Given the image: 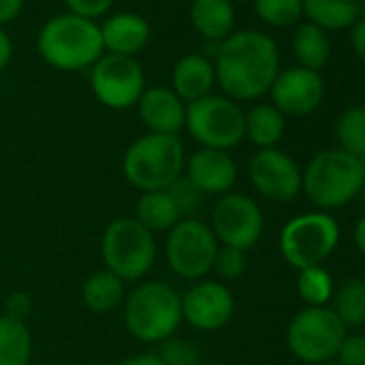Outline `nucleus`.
<instances>
[{
  "mask_svg": "<svg viewBox=\"0 0 365 365\" xmlns=\"http://www.w3.org/2000/svg\"><path fill=\"white\" fill-rule=\"evenodd\" d=\"M215 82L232 101H254L267 95L277 78L279 48L262 31H235L220 43L213 58Z\"/></svg>",
  "mask_w": 365,
  "mask_h": 365,
  "instance_id": "nucleus-1",
  "label": "nucleus"
},
{
  "mask_svg": "<svg viewBox=\"0 0 365 365\" xmlns=\"http://www.w3.org/2000/svg\"><path fill=\"white\" fill-rule=\"evenodd\" d=\"M37 50L58 71L88 69L106 54L99 24L73 14L50 18L37 35Z\"/></svg>",
  "mask_w": 365,
  "mask_h": 365,
  "instance_id": "nucleus-2",
  "label": "nucleus"
},
{
  "mask_svg": "<svg viewBox=\"0 0 365 365\" xmlns=\"http://www.w3.org/2000/svg\"><path fill=\"white\" fill-rule=\"evenodd\" d=\"M361 159L341 148H327L316 153L303 170L301 192L322 213L346 207L361 194Z\"/></svg>",
  "mask_w": 365,
  "mask_h": 365,
  "instance_id": "nucleus-3",
  "label": "nucleus"
},
{
  "mask_svg": "<svg viewBox=\"0 0 365 365\" xmlns=\"http://www.w3.org/2000/svg\"><path fill=\"white\" fill-rule=\"evenodd\" d=\"M185 148L176 135L146 133L125 153L123 172L133 187L142 192H163L180 176Z\"/></svg>",
  "mask_w": 365,
  "mask_h": 365,
  "instance_id": "nucleus-4",
  "label": "nucleus"
},
{
  "mask_svg": "<svg viewBox=\"0 0 365 365\" xmlns=\"http://www.w3.org/2000/svg\"><path fill=\"white\" fill-rule=\"evenodd\" d=\"M182 320L180 297L161 282L133 290L125 303V324L140 341H165Z\"/></svg>",
  "mask_w": 365,
  "mask_h": 365,
  "instance_id": "nucleus-5",
  "label": "nucleus"
},
{
  "mask_svg": "<svg viewBox=\"0 0 365 365\" xmlns=\"http://www.w3.org/2000/svg\"><path fill=\"white\" fill-rule=\"evenodd\" d=\"M339 243V226L331 213L312 211L292 217L279 232V252L294 269L322 267Z\"/></svg>",
  "mask_w": 365,
  "mask_h": 365,
  "instance_id": "nucleus-6",
  "label": "nucleus"
},
{
  "mask_svg": "<svg viewBox=\"0 0 365 365\" xmlns=\"http://www.w3.org/2000/svg\"><path fill=\"white\" fill-rule=\"evenodd\" d=\"M101 254L110 273L123 282H135L153 267L157 247L153 232L138 220L118 217L103 232Z\"/></svg>",
  "mask_w": 365,
  "mask_h": 365,
  "instance_id": "nucleus-7",
  "label": "nucleus"
},
{
  "mask_svg": "<svg viewBox=\"0 0 365 365\" xmlns=\"http://www.w3.org/2000/svg\"><path fill=\"white\" fill-rule=\"evenodd\" d=\"M185 127L205 148L228 150L245 138V112L226 95H207L187 103Z\"/></svg>",
  "mask_w": 365,
  "mask_h": 365,
  "instance_id": "nucleus-8",
  "label": "nucleus"
},
{
  "mask_svg": "<svg viewBox=\"0 0 365 365\" xmlns=\"http://www.w3.org/2000/svg\"><path fill=\"white\" fill-rule=\"evenodd\" d=\"M346 337V327L331 307H303L288 324L286 341L290 352L303 363H324L333 359Z\"/></svg>",
  "mask_w": 365,
  "mask_h": 365,
  "instance_id": "nucleus-9",
  "label": "nucleus"
},
{
  "mask_svg": "<svg viewBox=\"0 0 365 365\" xmlns=\"http://www.w3.org/2000/svg\"><path fill=\"white\" fill-rule=\"evenodd\" d=\"M220 250V241L213 230L200 220H180L168 235L165 258L170 269L185 277L198 279L213 269L215 256Z\"/></svg>",
  "mask_w": 365,
  "mask_h": 365,
  "instance_id": "nucleus-10",
  "label": "nucleus"
},
{
  "mask_svg": "<svg viewBox=\"0 0 365 365\" xmlns=\"http://www.w3.org/2000/svg\"><path fill=\"white\" fill-rule=\"evenodd\" d=\"M91 86L99 103L110 110L135 106L144 88V69L133 56L103 54L91 67Z\"/></svg>",
  "mask_w": 365,
  "mask_h": 365,
  "instance_id": "nucleus-11",
  "label": "nucleus"
},
{
  "mask_svg": "<svg viewBox=\"0 0 365 365\" xmlns=\"http://www.w3.org/2000/svg\"><path fill=\"white\" fill-rule=\"evenodd\" d=\"M213 235L226 247L241 252L252 250L264 228L260 207L243 194H226L213 209Z\"/></svg>",
  "mask_w": 365,
  "mask_h": 365,
  "instance_id": "nucleus-12",
  "label": "nucleus"
},
{
  "mask_svg": "<svg viewBox=\"0 0 365 365\" xmlns=\"http://www.w3.org/2000/svg\"><path fill=\"white\" fill-rule=\"evenodd\" d=\"M250 180L264 198L290 202L301 194L303 170L279 148H262L250 161Z\"/></svg>",
  "mask_w": 365,
  "mask_h": 365,
  "instance_id": "nucleus-13",
  "label": "nucleus"
},
{
  "mask_svg": "<svg viewBox=\"0 0 365 365\" xmlns=\"http://www.w3.org/2000/svg\"><path fill=\"white\" fill-rule=\"evenodd\" d=\"M271 103L286 116H307L324 99V80L320 71L290 67L277 73L271 91Z\"/></svg>",
  "mask_w": 365,
  "mask_h": 365,
  "instance_id": "nucleus-14",
  "label": "nucleus"
},
{
  "mask_svg": "<svg viewBox=\"0 0 365 365\" xmlns=\"http://www.w3.org/2000/svg\"><path fill=\"white\" fill-rule=\"evenodd\" d=\"M182 318L200 331L222 329L235 314V299L220 282H202L180 299Z\"/></svg>",
  "mask_w": 365,
  "mask_h": 365,
  "instance_id": "nucleus-15",
  "label": "nucleus"
},
{
  "mask_svg": "<svg viewBox=\"0 0 365 365\" xmlns=\"http://www.w3.org/2000/svg\"><path fill=\"white\" fill-rule=\"evenodd\" d=\"M138 110L142 123L150 129V133L176 135L185 127L187 106L168 86L146 88L138 101Z\"/></svg>",
  "mask_w": 365,
  "mask_h": 365,
  "instance_id": "nucleus-16",
  "label": "nucleus"
},
{
  "mask_svg": "<svg viewBox=\"0 0 365 365\" xmlns=\"http://www.w3.org/2000/svg\"><path fill=\"white\" fill-rule=\"evenodd\" d=\"M187 178L202 194H226L237 182V163L226 150L200 148L187 163Z\"/></svg>",
  "mask_w": 365,
  "mask_h": 365,
  "instance_id": "nucleus-17",
  "label": "nucleus"
},
{
  "mask_svg": "<svg viewBox=\"0 0 365 365\" xmlns=\"http://www.w3.org/2000/svg\"><path fill=\"white\" fill-rule=\"evenodd\" d=\"M101 41L108 54L133 56L140 54L150 41V24L133 14V11H118L108 16L101 24Z\"/></svg>",
  "mask_w": 365,
  "mask_h": 365,
  "instance_id": "nucleus-18",
  "label": "nucleus"
},
{
  "mask_svg": "<svg viewBox=\"0 0 365 365\" xmlns=\"http://www.w3.org/2000/svg\"><path fill=\"white\" fill-rule=\"evenodd\" d=\"M213 84L215 65L205 54H185L172 69V91L185 106L211 95Z\"/></svg>",
  "mask_w": 365,
  "mask_h": 365,
  "instance_id": "nucleus-19",
  "label": "nucleus"
},
{
  "mask_svg": "<svg viewBox=\"0 0 365 365\" xmlns=\"http://www.w3.org/2000/svg\"><path fill=\"white\" fill-rule=\"evenodd\" d=\"M190 22L207 43H222L235 33L232 0H194L190 7Z\"/></svg>",
  "mask_w": 365,
  "mask_h": 365,
  "instance_id": "nucleus-20",
  "label": "nucleus"
},
{
  "mask_svg": "<svg viewBox=\"0 0 365 365\" xmlns=\"http://www.w3.org/2000/svg\"><path fill=\"white\" fill-rule=\"evenodd\" d=\"M303 16L322 31H344L359 20V0H303Z\"/></svg>",
  "mask_w": 365,
  "mask_h": 365,
  "instance_id": "nucleus-21",
  "label": "nucleus"
},
{
  "mask_svg": "<svg viewBox=\"0 0 365 365\" xmlns=\"http://www.w3.org/2000/svg\"><path fill=\"white\" fill-rule=\"evenodd\" d=\"M292 54L303 69L320 71L331 58V39L327 31L303 22L297 24L292 35Z\"/></svg>",
  "mask_w": 365,
  "mask_h": 365,
  "instance_id": "nucleus-22",
  "label": "nucleus"
},
{
  "mask_svg": "<svg viewBox=\"0 0 365 365\" xmlns=\"http://www.w3.org/2000/svg\"><path fill=\"white\" fill-rule=\"evenodd\" d=\"M286 118L273 103H258L245 112V135L262 150L275 148L284 138Z\"/></svg>",
  "mask_w": 365,
  "mask_h": 365,
  "instance_id": "nucleus-23",
  "label": "nucleus"
},
{
  "mask_svg": "<svg viewBox=\"0 0 365 365\" xmlns=\"http://www.w3.org/2000/svg\"><path fill=\"white\" fill-rule=\"evenodd\" d=\"M33 337L24 320L0 316V365H29Z\"/></svg>",
  "mask_w": 365,
  "mask_h": 365,
  "instance_id": "nucleus-24",
  "label": "nucleus"
},
{
  "mask_svg": "<svg viewBox=\"0 0 365 365\" xmlns=\"http://www.w3.org/2000/svg\"><path fill=\"white\" fill-rule=\"evenodd\" d=\"M125 294V282L118 279L110 271H97L93 273L82 288V299L84 305L97 314L112 312L120 305Z\"/></svg>",
  "mask_w": 365,
  "mask_h": 365,
  "instance_id": "nucleus-25",
  "label": "nucleus"
},
{
  "mask_svg": "<svg viewBox=\"0 0 365 365\" xmlns=\"http://www.w3.org/2000/svg\"><path fill=\"white\" fill-rule=\"evenodd\" d=\"M135 220L148 232L172 230L180 222L176 207L165 192H144L135 205Z\"/></svg>",
  "mask_w": 365,
  "mask_h": 365,
  "instance_id": "nucleus-26",
  "label": "nucleus"
},
{
  "mask_svg": "<svg viewBox=\"0 0 365 365\" xmlns=\"http://www.w3.org/2000/svg\"><path fill=\"white\" fill-rule=\"evenodd\" d=\"M333 312L346 329L365 327V282L350 279L333 297Z\"/></svg>",
  "mask_w": 365,
  "mask_h": 365,
  "instance_id": "nucleus-27",
  "label": "nucleus"
},
{
  "mask_svg": "<svg viewBox=\"0 0 365 365\" xmlns=\"http://www.w3.org/2000/svg\"><path fill=\"white\" fill-rule=\"evenodd\" d=\"M337 148L363 159L365 157V106L346 108L335 120Z\"/></svg>",
  "mask_w": 365,
  "mask_h": 365,
  "instance_id": "nucleus-28",
  "label": "nucleus"
},
{
  "mask_svg": "<svg viewBox=\"0 0 365 365\" xmlns=\"http://www.w3.org/2000/svg\"><path fill=\"white\" fill-rule=\"evenodd\" d=\"M297 290H299V297L307 303V307H324L335 294L333 279L329 271L322 267L301 269L299 279H297Z\"/></svg>",
  "mask_w": 365,
  "mask_h": 365,
  "instance_id": "nucleus-29",
  "label": "nucleus"
},
{
  "mask_svg": "<svg viewBox=\"0 0 365 365\" xmlns=\"http://www.w3.org/2000/svg\"><path fill=\"white\" fill-rule=\"evenodd\" d=\"M254 11L271 29H290L303 18V0H254Z\"/></svg>",
  "mask_w": 365,
  "mask_h": 365,
  "instance_id": "nucleus-30",
  "label": "nucleus"
},
{
  "mask_svg": "<svg viewBox=\"0 0 365 365\" xmlns=\"http://www.w3.org/2000/svg\"><path fill=\"white\" fill-rule=\"evenodd\" d=\"M170 200L174 202L176 207V213L180 220H190L192 215H196L202 207V200H205V194L194 185V182L185 176H178L168 190H163Z\"/></svg>",
  "mask_w": 365,
  "mask_h": 365,
  "instance_id": "nucleus-31",
  "label": "nucleus"
},
{
  "mask_svg": "<svg viewBox=\"0 0 365 365\" xmlns=\"http://www.w3.org/2000/svg\"><path fill=\"white\" fill-rule=\"evenodd\" d=\"M157 356L163 365H200V352L187 339H165Z\"/></svg>",
  "mask_w": 365,
  "mask_h": 365,
  "instance_id": "nucleus-32",
  "label": "nucleus"
},
{
  "mask_svg": "<svg viewBox=\"0 0 365 365\" xmlns=\"http://www.w3.org/2000/svg\"><path fill=\"white\" fill-rule=\"evenodd\" d=\"M213 269L224 279H239L245 273V269H247L245 252L235 250V247H226V245L220 247L217 256H215V262H213Z\"/></svg>",
  "mask_w": 365,
  "mask_h": 365,
  "instance_id": "nucleus-33",
  "label": "nucleus"
},
{
  "mask_svg": "<svg viewBox=\"0 0 365 365\" xmlns=\"http://www.w3.org/2000/svg\"><path fill=\"white\" fill-rule=\"evenodd\" d=\"M63 3L67 7V14L97 22L114 7L116 0H63Z\"/></svg>",
  "mask_w": 365,
  "mask_h": 365,
  "instance_id": "nucleus-34",
  "label": "nucleus"
},
{
  "mask_svg": "<svg viewBox=\"0 0 365 365\" xmlns=\"http://www.w3.org/2000/svg\"><path fill=\"white\" fill-rule=\"evenodd\" d=\"M335 356L341 365H365V335H346Z\"/></svg>",
  "mask_w": 365,
  "mask_h": 365,
  "instance_id": "nucleus-35",
  "label": "nucleus"
},
{
  "mask_svg": "<svg viewBox=\"0 0 365 365\" xmlns=\"http://www.w3.org/2000/svg\"><path fill=\"white\" fill-rule=\"evenodd\" d=\"M350 46L354 56L365 63V18H359L352 26H350Z\"/></svg>",
  "mask_w": 365,
  "mask_h": 365,
  "instance_id": "nucleus-36",
  "label": "nucleus"
},
{
  "mask_svg": "<svg viewBox=\"0 0 365 365\" xmlns=\"http://www.w3.org/2000/svg\"><path fill=\"white\" fill-rule=\"evenodd\" d=\"M24 3L26 0H0V26L5 29L7 24L18 20L24 11Z\"/></svg>",
  "mask_w": 365,
  "mask_h": 365,
  "instance_id": "nucleus-37",
  "label": "nucleus"
},
{
  "mask_svg": "<svg viewBox=\"0 0 365 365\" xmlns=\"http://www.w3.org/2000/svg\"><path fill=\"white\" fill-rule=\"evenodd\" d=\"M7 309H9L7 316L22 320V316L31 309V299H29L26 294H14V297L9 299V303H7Z\"/></svg>",
  "mask_w": 365,
  "mask_h": 365,
  "instance_id": "nucleus-38",
  "label": "nucleus"
},
{
  "mask_svg": "<svg viewBox=\"0 0 365 365\" xmlns=\"http://www.w3.org/2000/svg\"><path fill=\"white\" fill-rule=\"evenodd\" d=\"M11 56H14V41L7 35V31L0 26V71L11 63Z\"/></svg>",
  "mask_w": 365,
  "mask_h": 365,
  "instance_id": "nucleus-39",
  "label": "nucleus"
},
{
  "mask_svg": "<svg viewBox=\"0 0 365 365\" xmlns=\"http://www.w3.org/2000/svg\"><path fill=\"white\" fill-rule=\"evenodd\" d=\"M118 365H163V361L157 354H135V356L125 359Z\"/></svg>",
  "mask_w": 365,
  "mask_h": 365,
  "instance_id": "nucleus-40",
  "label": "nucleus"
},
{
  "mask_svg": "<svg viewBox=\"0 0 365 365\" xmlns=\"http://www.w3.org/2000/svg\"><path fill=\"white\" fill-rule=\"evenodd\" d=\"M354 245H356L359 254L365 258V217H361L354 224Z\"/></svg>",
  "mask_w": 365,
  "mask_h": 365,
  "instance_id": "nucleus-41",
  "label": "nucleus"
},
{
  "mask_svg": "<svg viewBox=\"0 0 365 365\" xmlns=\"http://www.w3.org/2000/svg\"><path fill=\"white\" fill-rule=\"evenodd\" d=\"M359 18H365V0H359Z\"/></svg>",
  "mask_w": 365,
  "mask_h": 365,
  "instance_id": "nucleus-42",
  "label": "nucleus"
},
{
  "mask_svg": "<svg viewBox=\"0 0 365 365\" xmlns=\"http://www.w3.org/2000/svg\"><path fill=\"white\" fill-rule=\"evenodd\" d=\"M363 192H365V180H363V190H361V194H363Z\"/></svg>",
  "mask_w": 365,
  "mask_h": 365,
  "instance_id": "nucleus-43",
  "label": "nucleus"
},
{
  "mask_svg": "<svg viewBox=\"0 0 365 365\" xmlns=\"http://www.w3.org/2000/svg\"><path fill=\"white\" fill-rule=\"evenodd\" d=\"M363 282H365V279H363Z\"/></svg>",
  "mask_w": 365,
  "mask_h": 365,
  "instance_id": "nucleus-44",
  "label": "nucleus"
}]
</instances>
